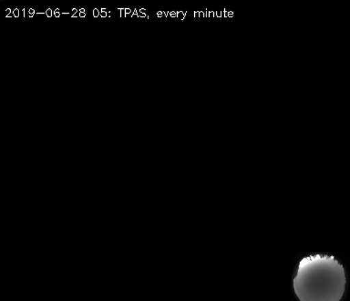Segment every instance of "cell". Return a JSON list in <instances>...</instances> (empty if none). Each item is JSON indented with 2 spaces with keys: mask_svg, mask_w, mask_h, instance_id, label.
I'll return each mask as SVG.
<instances>
[{
  "mask_svg": "<svg viewBox=\"0 0 350 301\" xmlns=\"http://www.w3.org/2000/svg\"><path fill=\"white\" fill-rule=\"evenodd\" d=\"M25 12H26V11H25V10H22V12H21L22 16H25V14H26Z\"/></svg>",
  "mask_w": 350,
  "mask_h": 301,
  "instance_id": "cell-25",
  "label": "cell"
},
{
  "mask_svg": "<svg viewBox=\"0 0 350 301\" xmlns=\"http://www.w3.org/2000/svg\"><path fill=\"white\" fill-rule=\"evenodd\" d=\"M79 13H85V8H81V10H79Z\"/></svg>",
  "mask_w": 350,
  "mask_h": 301,
  "instance_id": "cell-24",
  "label": "cell"
},
{
  "mask_svg": "<svg viewBox=\"0 0 350 301\" xmlns=\"http://www.w3.org/2000/svg\"><path fill=\"white\" fill-rule=\"evenodd\" d=\"M186 14H187L186 11H185V12H183V11H177V18H179L183 21V19L185 18Z\"/></svg>",
  "mask_w": 350,
  "mask_h": 301,
  "instance_id": "cell-2",
  "label": "cell"
},
{
  "mask_svg": "<svg viewBox=\"0 0 350 301\" xmlns=\"http://www.w3.org/2000/svg\"><path fill=\"white\" fill-rule=\"evenodd\" d=\"M54 16L55 18H59L60 16H62V13L59 12V8H57V10H55L53 11Z\"/></svg>",
  "mask_w": 350,
  "mask_h": 301,
  "instance_id": "cell-5",
  "label": "cell"
},
{
  "mask_svg": "<svg viewBox=\"0 0 350 301\" xmlns=\"http://www.w3.org/2000/svg\"><path fill=\"white\" fill-rule=\"evenodd\" d=\"M100 11H98L97 8H95V10H93V16H94V18H98V16H100Z\"/></svg>",
  "mask_w": 350,
  "mask_h": 301,
  "instance_id": "cell-7",
  "label": "cell"
},
{
  "mask_svg": "<svg viewBox=\"0 0 350 301\" xmlns=\"http://www.w3.org/2000/svg\"><path fill=\"white\" fill-rule=\"evenodd\" d=\"M29 15H33L34 16L36 12H35V10H33V8H29Z\"/></svg>",
  "mask_w": 350,
  "mask_h": 301,
  "instance_id": "cell-11",
  "label": "cell"
},
{
  "mask_svg": "<svg viewBox=\"0 0 350 301\" xmlns=\"http://www.w3.org/2000/svg\"><path fill=\"white\" fill-rule=\"evenodd\" d=\"M71 13H72V16L75 15V14L78 13V10H76V8H73L72 10H71Z\"/></svg>",
  "mask_w": 350,
  "mask_h": 301,
  "instance_id": "cell-18",
  "label": "cell"
},
{
  "mask_svg": "<svg viewBox=\"0 0 350 301\" xmlns=\"http://www.w3.org/2000/svg\"><path fill=\"white\" fill-rule=\"evenodd\" d=\"M232 16H234V13H232V11H229L228 18H232Z\"/></svg>",
  "mask_w": 350,
  "mask_h": 301,
  "instance_id": "cell-23",
  "label": "cell"
},
{
  "mask_svg": "<svg viewBox=\"0 0 350 301\" xmlns=\"http://www.w3.org/2000/svg\"><path fill=\"white\" fill-rule=\"evenodd\" d=\"M134 16H138V10H134L133 13L131 14V18H134Z\"/></svg>",
  "mask_w": 350,
  "mask_h": 301,
  "instance_id": "cell-8",
  "label": "cell"
},
{
  "mask_svg": "<svg viewBox=\"0 0 350 301\" xmlns=\"http://www.w3.org/2000/svg\"><path fill=\"white\" fill-rule=\"evenodd\" d=\"M131 13V10L130 8H125V16L129 15V14Z\"/></svg>",
  "mask_w": 350,
  "mask_h": 301,
  "instance_id": "cell-13",
  "label": "cell"
},
{
  "mask_svg": "<svg viewBox=\"0 0 350 301\" xmlns=\"http://www.w3.org/2000/svg\"><path fill=\"white\" fill-rule=\"evenodd\" d=\"M199 12H200V18H204V11H199Z\"/></svg>",
  "mask_w": 350,
  "mask_h": 301,
  "instance_id": "cell-19",
  "label": "cell"
},
{
  "mask_svg": "<svg viewBox=\"0 0 350 301\" xmlns=\"http://www.w3.org/2000/svg\"><path fill=\"white\" fill-rule=\"evenodd\" d=\"M221 18H224V14H226V10H223L221 11Z\"/></svg>",
  "mask_w": 350,
  "mask_h": 301,
  "instance_id": "cell-22",
  "label": "cell"
},
{
  "mask_svg": "<svg viewBox=\"0 0 350 301\" xmlns=\"http://www.w3.org/2000/svg\"><path fill=\"white\" fill-rule=\"evenodd\" d=\"M45 14L48 18H51V16H54L53 11H52L51 8H48V10H46Z\"/></svg>",
  "mask_w": 350,
  "mask_h": 301,
  "instance_id": "cell-4",
  "label": "cell"
},
{
  "mask_svg": "<svg viewBox=\"0 0 350 301\" xmlns=\"http://www.w3.org/2000/svg\"><path fill=\"white\" fill-rule=\"evenodd\" d=\"M215 16H217V18H221V14L220 10L215 11Z\"/></svg>",
  "mask_w": 350,
  "mask_h": 301,
  "instance_id": "cell-10",
  "label": "cell"
},
{
  "mask_svg": "<svg viewBox=\"0 0 350 301\" xmlns=\"http://www.w3.org/2000/svg\"><path fill=\"white\" fill-rule=\"evenodd\" d=\"M215 12H211V11H209V18H215Z\"/></svg>",
  "mask_w": 350,
  "mask_h": 301,
  "instance_id": "cell-16",
  "label": "cell"
},
{
  "mask_svg": "<svg viewBox=\"0 0 350 301\" xmlns=\"http://www.w3.org/2000/svg\"><path fill=\"white\" fill-rule=\"evenodd\" d=\"M138 16L139 18H147L146 14H142L141 12H138Z\"/></svg>",
  "mask_w": 350,
  "mask_h": 301,
  "instance_id": "cell-12",
  "label": "cell"
},
{
  "mask_svg": "<svg viewBox=\"0 0 350 301\" xmlns=\"http://www.w3.org/2000/svg\"><path fill=\"white\" fill-rule=\"evenodd\" d=\"M346 284L341 263L335 257L319 254L301 259L293 282L299 301H340Z\"/></svg>",
  "mask_w": 350,
  "mask_h": 301,
  "instance_id": "cell-1",
  "label": "cell"
},
{
  "mask_svg": "<svg viewBox=\"0 0 350 301\" xmlns=\"http://www.w3.org/2000/svg\"><path fill=\"white\" fill-rule=\"evenodd\" d=\"M194 18H200L199 11H196V12H194Z\"/></svg>",
  "mask_w": 350,
  "mask_h": 301,
  "instance_id": "cell-17",
  "label": "cell"
},
{
  "mask_svg": "<svg viewBox=\"0 0 350 301\" xmlns=\"http://www.w3.org/2000/svg\"><path fill=\"white\" fill-rule=\"evenodd\" d=\"M109 11L106 10V8H101L100 10V16L101 18H107V16H108Z\"/></svg>",
  "mask_w": 350,
  "mask_h": 301,
  "instance_id": "cell-3",
  "label": "cell"
},
{
  "mask_svg": "<svg viewBox=\"0 0 350 301\" xmlns=\"http://www.w3.org/2000/svg\"><path fill=\"white\" fill-rule=\"evenodd\" d=\"M19 15H21L19 10H18V8H15V10H13V16H15V18H18Z\"/></svg>",
  "mask_w": 350,
  "mask_h": 301,
  "instance_id": "cell-6",
  "label": "cell"
},
{
  "mask_svg": "<svg viewBox=\"0 0 350 301\" xmlns=\"http://www.w3.org/2000/svg\"><path fill=\"white\" fill-rule=\"evenodd\" d=\"M79 16H81V18H85V16H86V13H79Z\"/></svg>",
  "mask_w": 350,
  "mask_h": 301,
  "instance_id": "cell-20",
  "label": "cell"
},
{
  "mask_svg": "<svg viewBox=\"0 0 350 301\" xmlns=\"http://www.w3.org/2000/svg\"><path fill=\"white\" fill-rule=\"evenodd\" d=\"M164 15L163 11H159L157 13L158 18H161Z\"/></svg>",
  "mask_w": 350,
  "mask_h": 301,
  "instance_id": "cell-14",
  "label": "cell"
},
{
  "mask_svg": "<svg viewBox=\"0 0 350 301\" xmlns=\"http://www.w3.org/2000/svg\"><path fill=\"white\" fill-rule=\"evenodd\" d=\"M139 12H141L142 14H146V10H145L144 8H142V10H139Z\"/></svg>",
  "mask_w": 350,
  "mask_h": 301,
  "instance_id": "cell-21",
  "label": "cell"
},
{
  "mask_svg": "<svg viewBox=\"0 0 350 301\" xmlns=\"http://www.w3.org/2000/svg\"><path fill=\"white\" fill-rule=\"evenodd\" d=\"M5 15H7V16L11 15V10H10V8H8V10H5Z\"/></svg>",
  "mask_w": 350,
  "mask_h": 301,
  "instance_id": "cell-15",
  "label": "cell"
},
{
  "mask_svg": "<svg viewBox=\"0 0 350 301\" xmlns=\"http://www.w3.org/2000/svg\"><path fill=\"white\" fill-rule=\"evenodd\" d=\"M120 18H122L123 15L125 16V10L124 8H120Z\"/></svg>",
  "mask_w": 350,
  "mask_h": 301,
  "instance_id": "cell-9",
  "label": "cell"
}]
</instances>
